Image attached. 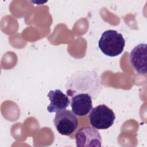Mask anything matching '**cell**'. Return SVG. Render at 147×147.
Returning <instances> with one entry per match:
<instances>
[{"label": "cell", "mask_w": 147, "mask_h": 147, "mask_svg": "<svg viewBox=\"0 0 147 147\" xmlns=\"http://www.w3.org/2000/svg\"><path fill=\"white\" fill-rule=\"evenodd\" d=\"M102 88L100 78L94 71H78L69 76L66 84L67 95L71 97L79 93H87L95 99Z\"/></svg>", "instance_id": "1"}, {"label": "cell", "mask_w": 147, "mask_h": 147, "mask_svg": "<svg viewBox=\"0 0 147 147\" xmlns=\"http://www.w3.org/2000/svg\"><path fill=\"white\" fill-rule=\"evenodd\" d=\"M125 40L122 34L115 30H107L101 35L98 46L101 52L109 57L119 55L123 51Z\"/></svg>", "instance_id": "2"}, {"label": "cell", "mask_w": 147, "mask_h": 147, "mask_svg": "<svg viewBox=\"0 0 147 147\" xmlns=\"http://www.w3.org/2000/svg\"><path fill=\"white\" fill-rule=\"evenodd\" d=\"M90 124L97 130H105L111 127L115 115L112 109L106 105H99L91 110L88 115Z\"/></svg>", "instance_id": "3"}, {"label": "cell", "mask_w": 147, "mask_h": 147, "mask_svg": "<svg viewBox=\"0 0 147 147\" xmlns=\"http://www.w3.org/2000/svg\"><path fill=\"white\" fill-rule=\"evenodd\" d=\"M53 123L60 134L69 136L77 128L78 120L72 111L64 110L56 113L53 119Z\"/></svg>", "instance_id": "4"}, {"label": "cell", "mask_w": 147, "mask_h": 147, "mask_svg": "<svg viewBox=\"0 0 147 147\" xmlns=\"http://www.w3.org/2000/svg\"><path fill=\"white\" fill-rule=\"evenodd\" d=\"M76 146H102V140L98 130L92 126H84L78 130L75 136Z\"/></svg>", "instance_id": "5"}, {"label": "cell", "mask_w": 147, "mask_h": 147, "mask_svg": "<svg viewBox=\"0 0 147 147\" xmlns=\"http://www.w3.org/2000/svg\"><path fill=\"white\" fill-rule=\"evenodd\" d=\"M72 111L79 117L87 115L92 109L91 96L87 93H79L71 97Z\"/></svg>", "instance_id": "6"}, {"label": "cell", "mask_w": 147, "mask_h": 147, "mask_svg": "<svg viewBox=\"0 0 147 147\" xmlns=\"http://www.w3.org/2000/svg\"><path fill=\"white\" fill-rule=\"evenodd\" d=\"M146 44L136 45L130 54V61L134 69L140 74H146Z\"/></svg>", "instance_id": "7"}, {"label": "cell", "mask_w": 147, "mask_h": 147, "mask_svg": "<svg viewBox=\"0 0 147 147\" xmlns=\"http://www.w3.org/2000/svg\"><path fill=\"white\" fill-rule=\"evenodd\" d=\"M47 96L50 100V103L47 107V110L51 113H57L65 110L71 102L68 96L58 89L49 91Z\"/></svg>", "instance_id": "8"}]
</instances>
